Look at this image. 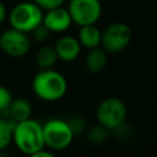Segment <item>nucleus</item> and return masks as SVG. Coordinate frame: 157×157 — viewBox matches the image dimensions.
Wrapping results in <instances>:
<instances>
[{
	"label": "nucleus",
	"instance_id": "1",
	"mask_svg": "<svg viewBox=\"0 0 157 157\" xmlns=\"http://www.w3.org/2000/svg\"><path fill=\"white\" fill-rule=\"evenodd\" d=\"M33 93L44 102L60 101L67 92V81L65 76L50 69H40L32 80Z\"/></svg>",
	"mask_w": 157,
	"mask_h": 157
},
{
	"label": "nucleus",
	"instance_id": "2",
	"mask_svg": "<svg viewBox=\"0 0 157 157\" xmlns=\"http://www.w3.org/2000/svg\"><path fill=\"white\" fill-rule=\"evenodd\" d=\"M12 142L22 153L33 156L39 150L45 147L43 124L32 118L15 123L12 131Z\"/></svg>",
	"mask_w": 157,
	"mask_h": 157
},
{
	"label": "nucleus",
	"instance_id": "3",
	"mask_svg": "<svg viewBox=\"0 0 157 157\" xmlns=\"http://www.w3.org/2000/svg\"><path fill=\"white\" fill-rule=\"evenodd\" d=\"M43 10L36 2L22 1L11 9L9 13V22L12 28L25 33H31L43 22Z\"/></svg>",
	"mask_w": 157,
	"mask_h": 157
},
{
	"label": "nucleus",
	"instance_id": "4",
	"mask_svg": "<svg viewBox=\"0 0 157 157\" xmlns=\"http://www.w3.org/2000/svg\"><path fill=\"white\" fill-rule=\"evenodd\" d=\"M43 136L45 147L55 152L67 148L71 145L75 134L67 120L53 118L43 124Z\"/></svg>",
	"mask_w": 157,
	"mask_h": 157
},
{
	"label": "nucleus",
	"instance_id": "5",
	"mask_svg": "<svg viewBox=\"0 0 157 157\" xmlns=\"http://www.w3.org/2000/svg\"><path fill=\"white\" fill-rule=\"evenodd\" d=\"M126 114L128 110L125 103L117 97L104 98L96 109V118L98 124L109 130H114L124 124Z\"/></svg>",
	"mask_w": 157,
	"mask_h": 157
},
{
	"label": "nucleus",
	"instance_id": "6",
	"mask_svg": "<svg viewBox=\"0 0 157 157\" xmlns=\"http://www.w3.org/2000/svg\"><path fill=\"white\" fill-rule=\"evenodd\" d=\"M132 38L130 27L123 22H114L102 32L101 45L107 53H120L128 48Z\"/></svg>",
	"mask_w": 157,
	"mask_h": 157
},
{
	"label": "nucleus",
	"instance_id": "7",
	"mask_svg": "<svg viewBox=\"0 0 157 157\" xmlns=\"http://www.w3.org/2000/svg\"><path fill=\"white\" fill-rule=\"evenodd\" d=\"M69 13L72 23L77 26L94 25L102 15L101 0H70Z\"/></svg>",
	"mask_w": 157,
	"mask_h": 157
},
{
	"label": "nucleus",
	"instance_id": "8",
	"mask_svg": "<svg viewBox=\"0 0 157 157\" xmlns=\"http://www.w3.org/2000/svg\"><path fill=\"white\" fill-rule=\"evenodd\" d=\"M0 49L11 58H22L31 49V39L28 33L10 28L0 33Z\"/></svg>",
	"mask_w": 157,
	"mask_h": 157
},
{
	"label": "nucleus",
	"instance_id": "9",
	"mask_svg": "<svg viewBox=\"0 0 157 157\" xmlns=\"http://www.w3.org/2000/svg\"><path fill=\"white\" fill-rule=\"evenodd\" d=\"M42 23L52 33H63L69 29V27L72 23V20L67 9H64L63 6H58L45 11V13L43 15Z\"/></svg>",
	"mask_w": 157,
	"mask_h": 157
},
{
	"label": "nucleus",
	"instance_id": "10",
	"mask_svg": "<svg viewBox=\"0 0 157 157\" xmlns=\"http://www.w3.org/2000/svg\"><path fill=\"white\" fill-rule=\"evenodd\" d=\"M54 49H55V53L59 60L65 61V63H71L78 58L82 45L76 37L63 36L55 42Z\"/></svg>",
	"mask_w": 157,
	"mask_h": 157
},
{
	"label": "nucleus",
	"instance_id": "11",
	"mask_svg": "<svg viewBox=\"0 0 157 157\" xmlns=\"http://www.w3.org/2000/svg\"><path fill=\"white\" fill-rule=\"evenodd\" d=\"M32 115V104L25 97H16L12 98L7 110L5 112L4 117L10 118L13 123L26 120Z\"/></svg>",
	"mask_w": 157,
	"mask_h": 157
},
{
	"label": "nucleus",
	"instance_id": "12",
	"mask_svg": "<svg viewBox=\"0 0 157 157\" xmlns=\"http://www.w3.org/2000/svg\"><path fill=\"white\" fill-rule=\"evenodd\" d=\"M107 64H108L107 52L103 48L96 47V48L88 49L85 56V65L90 72L99 74L105 69Z\"/></svg>",
	"mask_w": 157,
	"mask_h": 157
},
{
	"label": "nucleus",
	"instance_id": "13",
	"mask_svg": "<svg viewBox=\"0 0 157 157\" xmlns=\"http://www.w3.org/2000/svg\"><path fill=\"white\" fill-rule=\"evenodd\" d=\"M78 42L83 48L92 49L96 47L101 45L102 42V32L99 28L94 25H86V26H80L78 29V36H77Z\"/></svg>",
	"mask_w": 157,
	"mask_h": 157
},
{
	"label": "nucleus",
	"instance_id": "14",
	"mask_svg": "<svg viewBox=\"0 0 157 157\" xmlns=\"http://www.w3.org/2000/svg\"><path fill=\"white\" fill-rule=\"evenodd\" d=\"M56 60H58V55L55 53V49L54 47L50 45H43L42 48H39L34 56V63L39 70L53 67Z\"/></svg>",
	"mask_w": 157,
	"mask_h": 157
},
{
	"label": "nucleus",
	"instance_id": "15",
	"mask_svg": "<svg viewBox=\"0 0 157 157\" xmlns=\"http://www.w3.org/2000/svg\"><path fill=\"white\" fill-rule=\"evenodd\" d=\"M15 123L6 117H0V151L9 147L12 142V131Z\"/></svg>",
	"mask_w": 157,
	"mask_h": 157
},
{
	"label": "nucleus",
	"instance_id": "16",
	"mask_svg": "<svg viewBox=\"0 0 157 157\" xmlns=\"http://www.w3.org/2000/svg\"><path fill=\"white\" fill-rule=\"evenodd\" d=\"M109 129L104 128L103 125L98 124L97 126H93L88 130L87 132V139L91 144H94V145H101L103 142H105L109 137Z\"/></svg>",
	"mask_w": 157,
	"mask_h": 157
},
{
	"label": "nucleus",
	"instance_id": "17",
	"mask_svg": "<svg viewBox=\"0 0 157 157\" xmlns=\"http://www.w3.org/2000/svg\"><path fill=\"white\" fill-rule=\"evenodd\" d=\"M12 94L10 90L2 85H0V114H5L7 110L11 101H12Z\"/></svg>",
	"mask_w": 157,
	"mask_h": 157
},
{
	"label": "nucleus",
	"instance_id": "18",
	"mask_svg": "<svg viewBox=\"0 0 157 157\" xmlns=\"http://www.w3.org/2000/svg\"><path fill=\"white\" fill-rule=\"evenodd\" d=\"M32 37H33V39L36 40V42H38V43H45L47 40H48V38L50 37V31L43 25V23H40L39 26H37L32 32Z\"/></svg>",
	"mask_w": 157,
	"mask_h": 157
},
{
	"label": "nucleus",
	"instance_id": "19",
	"mask_svg": "<svg viewBox=\"0 0 157 157\" xmlns=\"http://www.w3.org/2000/svg\"><path fill=\"white\" fill-rule=\"evenodd\" d=\"M33 2H36L43 11L45 10H50V9H54V7H58V6H63L64 1L65 0H32Z\"/></svg>",
	"mask_w": 157,
	"mask_h": 157
},
{
	"label": "nucleus",
	"instance_id": "20",
	"mask_svg": "<svg viewBox=\"0 0 157 157\" xmlns=\"http://www.w3.org/2000/svg\"><path fill=\"white\" fill-rule=\"evenodd\" d=\"M67 121H69V124L71 125V129H72L75 136H76L77 134H81V132L83 131V129H85V123L82 121V119H81L80 117H76L75 119L67 120Z\"/></svg>",
	"mask_w": 157,
	"mask_h": 157
},
{
	"label": "nucleus",
	"instance_id": "21",
	"mask_svg": "<svg viewBox=\"0 0 157 157\" xmlns=\"http://www.w3.org/2000/svg\"><path fill=\"white\" fill-rule=\"evenodd\" d=\"M7 17H9L7 9H6V6L0 1V25H2Z\"/></svg>",
	"mask_w": 157,
	"mask_h": 157
}]
</instances>
